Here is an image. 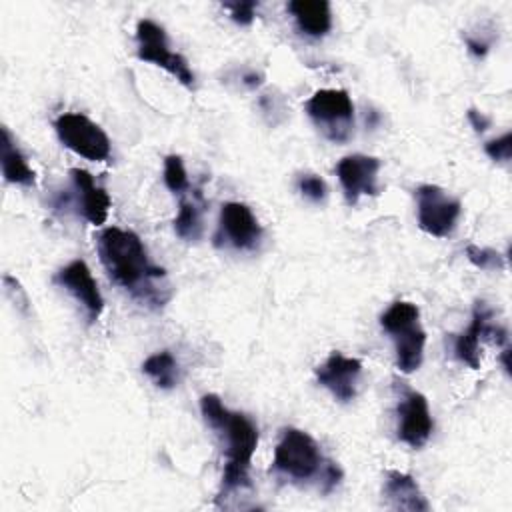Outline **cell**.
Returning <instances> with one entry per match:
<instances>
[{"label":"cell","mask_w":512,"mask_h":512,"mask_svg":"<svg viewBox=\"0 0 512 512\" xmlns=\"http://www.w3.org/2000/svg\"><path fill=\"white\" fill-rule=\"evenodd\" d=\"M98 258L108 278L148 308H164L172 296L166 270L148 258L140 236L118 226L102 228L96 236Z\"/></svg>","instance_id":"cell-1"},{"label":"cell","mask_w":512,"mask_h":512,"mask_svg":"<svg viewBox=\"0 0 512 512\" xmlns=\"http://www.w3.org/2000/svg\"><path fill=\"white\" fill-rule=\"evenodd\" d=\"M200 412L206 424L216 430L226 442V462L222 472V490L218 498L232 490L250 486L248 470L258 446V428L242 412L228 410L216 394L200 398Z\"/></svg>","instance_id":"cell-2"},{"label":"cell","mask_w":512,"mask_h":512,"mask_svg":"<svg viewBox=\"0 0 512 512\" xmlns=\"http://www.w3.org/2000/svg\"><path fill=\"white\" fill-rule=\"evenodd\" d=\"M420 310L414 302L396 300L380 316V326L390 334L396 348V368L402 374H412L424 360L426 332L422 330Z\"/></svg>","instance_id":"cell-3"},{"label":"cell","mask_w":512,"mask_h":512,"mask_svg":"<svg viewBox=\"0 0 512 512\" xmlns=\"http://www.w3.org/2000/svg\"><path fill=\"white\" fill-rule=\"evenodd\" d=\"M324 464L326 460L320 452V446L308 432L298 428L280 430L272 458V470L278 476L294 484H304L312 478H318L324 470Z\"/></svg>","instance_id":"cell-4"},{"label":"cell","mask_w":512,"mask_h":512,"mask_svg":"<svg viewBox=\"0 0 512 512\" xmlns=\"http://www.w3.org/2000/svg\"><path fill=\"white\" fill-rule=\"evenodd\" d=\"M304 110L330 142L342 144L354 132V104L350 94L342 88L316 90L306 100Z\"/></svg>","instance_id":"cell-5"},{"label":"cell","mask_w":512,"mask_h":512,"mask_svg":"<svg viewBox=\"0 0 512 512\" xmlns=\"http://www.w3.org/2000/svg\"><path fill=\"white\" fill-rule=\"evenodd\" d=\"M136 42H138L136 56L140 60L164 68L180 84H184L186 88H194L196 76H194L188 60L180 52L170 50L166 30L158 22H154L150 18L138 20V24H136Z\"/></svg>","instance_id":"cell-6"},{"label":"cell","mask_w":512,"mask_h":512,"mask_svg":"<svg viewBox=\"0 0 512 512\" xmlns=\"http://www.w3.org/2000/svg\"><path fill=\"white\" fill-rule=\"evenodd\" d=\"M54 130L58 140L74 154L102 162L110 158V138L108 134L80 112H64L54 120Z\"/></svg>","instance_id":"cell-7"},{"label":"cell","mask_w":512,"mask_h":512,"mask_svg":"<svg viewBox=\"0 0 512 512\" xmlns=\"http://www.w3.org/2000/svg\"><path fill=\"white\" fill-rule=\"evenodd\" d=\"M418 226L436 238H446L456 228L462 202L436 184H422L414 192Z\"/></svg>","instance_id":"cell-8"},{"label":"cell","mask_w":512,"mask_h":512,"mask_svg":"<svg viewBox=\"0 0 512 512\" xmlns=\"http://www.w3.org/2000/svg\"><path fill=\"white\" fill-rule=\"evenodd\" d=\"M492 310L486 306V302L478 300L472 308V320L468 328L456 336L454 340V354L460 362L468 364L470 368H480V342L490 340L496 346H508V332L506 328L492 324Z\"/></svg>","instance_id":"cell-9"},{"label":"cell","mask_w":512,"mask_h":512,"mask_svg":"<svg viewBox=\"0 0 512 512\" xmlns=\"http://www.w3.org/2000/svg\"><path fill=\"white\" fill-rule=\"evenodd\" d=\"M260 240L262 226L252 210L242 202H226L220 210L214 244L230 246L234 250H254Z\"/></svg>","instance_id":"cell-10"},{"label":"cell","mask_w":512,"mask_h":512,"mask_svg":"<svg viewBox=\"0 0 512 512\" xmlns=\"http://www.w3.org/2000/svg\"><path fill=\"white\" fill-rule=\"evenodd\" d=\"M54 282L60 288H64L70 296H74L78 304H82L90 324H94L100 318V314L104 310V298H102L100 288L84 260L76 258V260L68 262L64 268H60L56 272Z\"/></svg>","instance_id":"cell-11"},{"label":"cell","mask_w":512,"mask_h":512,"mask_svg":"<svg viewBox=\"0 0 512 512\" xmlns=\"http://www.w3.org/2000/svg\"><path fill=\"white\" fill-rule=\"evenodd\" d=\"M378 170L380 160L366 154H350L336 164V176L350 206L358 204L360 196L378 194Z\"/></svg>","instance_id":"cell-12"},{"label":"cell","mask_w":512,"mask_h":512,"mask_svg":"<svg viewBox=\"0 0 512 512\" xmlns=\"http://www.w3.org/2000/svg\"><path fill=\"white\" fill-rule=\"evenodd\" d=\"M434 420L430 416L428 400L416 390H406L398 404V428L396 434L400 442L410 448H422L432 436Z\"/></svg>","instance_id":"cell-13"},{"label":"cell","mask_w":512,"mask_h":512,"mask_svg":"<svg viewBox=\"0 0 512 512\" xmlns=\"http://www.w3.org/2000/svg\"><path fill=\"white\" fill-rule=\"evenodd\" d=\"M362 374V362L340 352H332L318 368L316 380L338 402H352L358 392V380Z\"/></svg>","instance_id":"cell-14"},{"label":"cell","mask_w":512,"mask_h":512,"mask_svg":"<svg viewBox=\"0 0 512 512\" xmlns=\"http://www.w3.org/2000/svg\"><path fill=\"white\" fill-rule=\"evenodd\" d=\"M70 178L76 188L78 210L90 224L102 226L108 218V208H110L108 192L94 182V176L88 170L72 168Z\"/></svg>","instance_id":"cell-15"},{"label":"cell","mask_w":512,"mask_h":512,"mask_svg":"<svg viewBox=\"0 0 512 512\" xmlns=\"http://www.w3.org/2000/svg\"><path fill=\"white\" fill-rule=\"evenodd\" d=\"M386 506L392 510H406V512H428L430 504L422 494L418 482L400 470H388L384 488H382Z\"/></svg>","instance_id":"cell-16"},{"label":"cell","mask_w":512,"mask_h":512,"mask_svg":"<svg viewBox=\"0 0 512 512\" xmlns=\"http://www.w3.org/2000/svg\"><path fill=\"white\" fill-rule=\"evenodd\" d=\"M286 8L296 28L310 38H322L332 28V10L326 0H290Z\"/></svg>","instance_id":"cell-17"},{"label":"cell","mask_w":512,"mask_h":512,"mask_svg":"<svg viewBox=\"0 0 512 512\" xmlns=\"http://www.w3.org/2000/svg\"><path fill=\"white\" fill-rule=\"evenodd\" d=\"M2 176L6 182L10 184H18V186H34L36 178H34V170L28 166L26 156L22 154V150L16 146L10 130L6 126H2Z\"/></svg>","instance_id":"cell-18"},{"label":"cell","mask_w":512,"mask_h":512,"mask_svg":"<svg viewBox=\"0 0 512 512\" xmlns=\"http://www.w3.org/2000/svg\"><path fill=\"white\" fill-rule=\"evenodd\" d=\"M142 372L162 390H172L180 380V368L172 352L160 350L142 362Z\"/></svg>","instance_id":"cell-19"},{"label":"cell","mask_w":512,"mask_h":512,"mask_svg":"<svg viewBox=\"0 0 512 512\" xmlns=\"http://www.w3.org/2000/svg\"><path fill=\"white\" fill-rule=\"evenodd\" d=\"M202 208H200V194L196 192L194 198H182L178 214L174 218V232L186 242H196L202 236Z\"/></svg>","instance_id":"cell-20"},{"label":"cell","mask_w":512,"mask_h":512,"mask_svg":"<svg viewBox=\"0 0 512 512\" xmlns=\"http://www.w3.org/2000/svg\"><path fill=\"white\" fill-rule=\"evenodd\" d=\"M164 184L174 194H184L190 186L184 162L178 154H170L164 158Z\"/></svg>","instance_id":"cell-21"},{"label":"cell","mask_w":512,"mask_h":512,"mask_svg":"<svg viewBox=\"0 0 512 512\" xmlns=\"http://www.w3.org/2000/svg\"><path fill=\"white\" fill-rule=\"evenodd\" d=\"M466 256L480 270H502L504 268V256L492 248H480L476 244H468Z\"/></svg>","instance_id":"cell-22"},{"label":"cell","mask_w":512,"mask_h":512,"mask_svg":"<svg viewBox=\"0 0 512 512\" xmlns=\"http://www.w3.org/2000/svg\"><path fill=\"white\" fill-rule=\"evenodd\" d=\"M296 186H298V192L310 200V202H322L328 194V188H326V182L316 176V174H302L298 180H296Z\"/></svg>","instance_id":"cell-23"},{"label":"cell","mask_w":512,"mask_h":512,"mask_svg":"<svg viewBox=\"0 0 512 512\" xmlns=\"http://www.w3.org/2000/svg\"><path fill=\"white\" fill-rule=\"evenodd\" d=\"M222 6L230 12V18L240 26H250L256 18V10H258V2H254V0L224 2Z\"/></svg>","instance_id":"cell-24"},{"label":"cell","mask_w":512,"mask_h":512,"mask_svg":"<svg viewBox=\"0 0 512 512\" xmlns=\"http://www.w3.org/2000/svg\"><path fill=\"white\" fill-rule=\"evenodd\" d=\"M484 152L494 160V162H508L512 154V134L504 132L500 138L488 140L484 144Z\"/></svg>","instance_id":"cell-25"},{"label":"cell","mask_w":512,"mask_h":512,"mask_svg":"<svg viewBox=\"0 0 512 512\" xmlns=\"http://www.w3.org/2000/svg\"><path fill=\"white\" fill-rule=\"evenodd\" d=\"M342 480V470L338 464H334L332 460H326L324 470L320 474V484H322V494H330Z\"/></svg>","instance_id":"cell-26"},{"label":"cell","mask_w":512,"mask_h":512,"mask_svg":"<svg viewBox=\"0 0 512 512\" xmlns=\"http://www.w3.org/2000/svg\"><path fill=\"white\" fill-rule=\"evenodd\" d=\"M466 118H468V122L472 124V128H474L478 134H482V132H486V130L490 128V118H488L484 112L476 110V108H470V110L466 112Z\"/></svg>","instance_id":"cell-27"},{"label":"cell","mask_w":512,"mask_h":512,"mask_svg":"<svg viewBox=\"0 0 512 512\" xmlns=\"http://www.w3.org/2000/svg\"><path fill=\"white\" fill-rule=\"evenodd\" d=\"M466 46H468V52L476 58H484L490 50V40H484V38H476V36H466Z\"/></svg>","instance_id":"cell-28"},{"label":"cell","mask_w":512,"mask_h":512,"mask_svg":"<svg viewBox=\"0 0 512 512\" xmlns=\"http://www.w3.org/2000/svg\"><path fill=\"white\" fill-rule=\"evenodd\" d=\"M260 78H262L260 74H248V76L244 78V82H246L248 86H258V84H260Z\"/></svg>","instance_id":"cell-29"}]
</instances>
